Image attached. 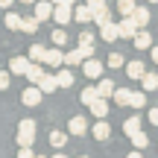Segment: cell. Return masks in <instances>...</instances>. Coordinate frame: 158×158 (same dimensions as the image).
Returning a JSON list of instances; mask_svg holds the SVG:
<instances>
[{
    "label": "cell",
    "instance_id": "e0dca14e",
    "mask_svg": "<svg viewBox=\"0 0 158 158\" xmlns=\"http://www.w3.org/2000/svg\"><path fill=\"white\" fill-rule=\"evenodd\" d=\"M27 79H29L32 85H38L41 79H44V68H41L38 62H32V64H29V70H27Z\"/></svg>",
    "mask_w": 158,
    "mask_h": 158
},
{
    "label": "cell",
    "instance_id": "4316f807",
    "mask_svg": "<svg viewBox=\"0 0 158 158\" xmlns=\"http://www.w3.org/2000/svg\"><path fill=\"white\" fill-rule=\"evenodd\" d=\"M56 79H59V88H70V85H73V73H70L68 68H62V70H59Z\"/></svg>",
    "mask_w": 158,
    "mask_h": 158
},
{
    "label": "cell",
    "instance_id": "30bf717a",
    "mask_svg": "<svg viewBox=\"0 0 158 158\" xmlns=\"http://www.w3.org/2000/svg\"><path fill=\"white\" fill-rule=\"evenodd\" d=\"M73 21H76V23H94V12H91L88 3H85V6H76V9H73Z\"/></svg>",
    "mask_w": 158,
    "mask_h": 158
},
{
    "label": "cell",
    "instance_id": "484cf974",
    "mask_svg": "<svg viewBox=\"0 0 158 158\" xmlns=\"http://www.w3.org/2000/svg\"><path fill=\"white\" fill-rule=\"evenodd\" d=\"M97 97H100V91H97V88H91V85H88V88H85L82 94H79V102H82V106H91V102H94Z\"/></svg>",
    "mask_w": 158,
    "mask_h": 158
},
{
    "label": "cell",
    "instance_id": "7dc6e473",
    "mask_svg": "<svg viewBox=\"0 0 158 158\" xmlns=\"http://www.w3.org/2000/svg\"><path fill=\"white\" fill-rule=\"evenodd\" d=\"M35 158H47V155H35Z\"/></svg>",
    "mask_w": 158,
    "mask_h": 158
},
{
    "label": "cell",
    "instance_id": "1f68e13d",
    "mask_svg": "<svg viewBox=\"0 0 158 158\" xmlns=\"http://www.w3.org/2000/svg\"><path fill=\"white\" fill-rule=\"evenodd\" d=\"M91 12H94V23H97V27H102V23L111 18V15H108V6H102V9H91Z\"/></svg>",
    "mask_w": 158,
    "mask_h": 158
},
{
    "label": "cell",
    "instance_id": "74e56055",
    "mask_svg": "<svg viewBox=\"0 0 158 158\" xmlns=\"http://www.w3.org/2000/svg\"><path fill=\"white\" fill-rule=\"evenodd\" d=\"M18 158H35V155H32L29 147H21V149H18Z\"/></svg>",
    "mask_w": 158,
    "mask_h": 158
},
{
    "label": "cell",
    "instance_id": "6da1fadb",
    "mask_svg": "<svg viewBox=\"0 0 158 158\" xmlns=\"http://www.w3.org/2000/svg\"><path fill=\"white\" fill-rule=\"evenodd\" d=\"M32 141H35V120H21L18 123V143L21 147H32Z\"/></svg>",
    "mask_w": 158,
    "mask_h": 158
},
{
    "label": "cell",
    "instance_id": "ba28073f",
    "mask_svg": "<svg viewBox=\"0 0 158 158\" xmlns=\"http://www.w3.org/2000/svg\"><path fill=\"white\" fill-rule=\"evenodd\" d=\"M94 41H97V38H94V32H88V29L79 35V50L85 53V59H91V56H94V47H97Z\"/></svg>",
    "mask_w": 158,
    "mask_h": 158
},
{
    "label": "cell",
    "instance_id": "603a6c76",
    "mask_svg": "<svg viewBox=\"0 0 158 158\" xmlns=\"http://www.w3.org/2000/svg\"><path fill=\"white\" fill-rule=\"evenodd\" d=\"M132 18L138 21V27H147V23H149V9H147V6H138V9L132 12Z\"/></svg>",
    "mask_w": 158,
    "mask_h": 158
},
{
    "label": "cell",
    "instance_id": "f1b7e54d",
    "mask_svg": "<svg viewBox=\"0 0 158 158\" xmlns=\"http://www.w3.org/2000/svg\"><path fill=\"white\" fill-rule=\"evenodd\" d=\"M132 108H143L147 106V91H132Z\"/></svg>",
    "mask_w": 158,
    "mask_h": 158
},
{
    "label": "cell",
    "instance_id": "7c38bea8",
    "mask_svg": "<svg viewBox=\"0 0 158 158\" xmlns=\"http://www.w3.org/2000/svg\"><path fill=\"white\" fill-rule=\"evenodd\" d=\"M91 135H94L97 141H106V138L111 135V126L106 123V117H100V120H97V126H94V129H91Z\"/></svg>",
    "mask_w": 158,
    "mask_h": 158
},
{
    "label": "cell",
    "instance_id": "9c48e42d",
    "mask_svg": "<svg viewBox=\"0 0 158 158\" xmlns=\"http://www.w3.org/2000/svg\"><path fill=\"white\" fill-rule=\"evenodd\" d=\"M29 64H32V59H23V56H15V59H12V62H9V70H12V73H18V76H27Z\"/></svg>",
    "mask_w": 158,
    "mask_h": 158
},
{
    "label": "cell",
    "instance_id": "9a60e30c",
    "mask_svg": "<svg viewBox=\"0 0 158 158\" xmlns=\"http://www.w3.org/2000/svg\"><path fill=\"white\" fill-rule=\"evenodd\" d=\"M44 64H50V68H59V64H64V53L59 50H47V56H44Z\"/></svg>",
    "mask_w": 158,
    "mask_h": 158
},
{
    "label": "cell",
    "instance_id": "3957f363",
    "mask_svg": "<svg viewBox=\"0 0 158 158\" xmlns=\"http://www.w3.org/2000/svg\"><path fill=\"white\" fill-rule=\"evenodd\" d=\"M41 97H44L41 85H29V88H27V91L21 94V102H23V106H29V108H32V106H38V102H41Z\"/></svg>",
    "mask_w": 158,
    "mask_h": 158
},
{
    "label": "cell",
    "instance_id": "8d00e7d4",
    "mask_svg": "<svg viewBox=\"0 0 158 158\" xmlns=\"http://www.w3.org/2000/svg\"><path fill=\"white\" fill-rule=\"evenodd\" d=\"M6 88H9V73L0 70V91H6Z\"/></svg>",
    "mask_w": 158,
    "mask_h": 158
},
{
    "label": "cell",
    "instance_id": "83f0119b",
    "mask_svg": "<svg viewBox=\"0 0 158 158\" xmlns=\"http://www.w3.org/2000/svg\"><path fill=\"white\" fill-rule=\"evenodd\" d=\"M141 85H143V91H155L158 88V73H143V79H141Z\"/></svg>",
    "mask_w": 158,
    "mask_h": 158
},
{
    "label": "cell",
    "instance_id": "d6986e66",
    "mask_svg": "<svg viewBox=\"0 0 158 158\" xmlns=\"http://www.w3.org/2000/svg\"><path fill=\"white\" fill-rule=\"evenodd\" d=\"M41 91H44V94H53V91H59V79L56 76H50V73H44V79H41Z\"/></svg>",
    "mask_w": 158,
    "mask_h": 158
},
{
    "label": "cell",
    "instance_id": "681fc988",
    "mask_svg": "<svg viewBox=\"0 0 158 158\" xmlns=\"http://www.w3.org/2000/svg\"><path fill=\"white\" fill-rule=\"evenodd\" d=\"M82 158H88V155H82Z\"/></svg>",
    "mask_w": 158,
    "mask_h": 158
},
{
    "label": "cell",
    "instance_id": "5bb4252c",
    "mask_svg": "<svg viewBox=\"0 0 158 158\" xmlns=\"http://www.w3.org/2000/svg\"><path fill=\"white\" fill-rule=\"evenodd\" d=\"M68 132H70V135H85V132H88V120H85V117H73L68 123Z\"/></svg>",
    "mask_w": 158,
    "mask_h": 158
},
{
    "label": "cell",
    "instance_id": "f35d334b",
    "mask_svg": "<svg viewBox=\"0 0 158 158\" xmlns=\"http://www.w3.org/2000/svg\"><path fill=\"white\" fill-rule=\"evenodd\" d=\"M149 123L158 126V108H149Z\"/></svg>",
    "mask_w": 158,
    "mask_h": 158
},
{
    "label": "cell",
    "instance_id": "bcb514c9",
    "mask_svg": "<svg viewBox=\"0 0 158 158\" xmlns=\"http://www.w3.org/2000/svg\"><path fill=\"white\" fill-rule=\"evenodd\" d=\"M53 158H68V155H64V152H59V155H53Z\"/></svg>",
    "mask_w": 158,
    "mask_h": 158
},
{
    "label": "cell",
    "instance_id": "e575fe53",
    "mask_svg": "<svg viewBox=\"0 0 158 158\" xmlns=\"http://www.w3.org/2000/svg\"><path fill=\"white\" fill-rule=\"evenodd\" d=\"M50 38H53V44H59V47H64V44H68V32H64V29H56Z\"/></svg>",
    "mask_w": 158,
    "mask_h": 158
},
{
    "label": "cell",
    "instance_id": "7a4b0ae2",
    "mask_svg": "<svg viewBox=\"0 0 158 158\" xmlns=\"http://www.w3.org/2000/svg\"><path fill=\"white\" fill-rule=\"evenodd\" d=\"M53 21H56L59 27H64L68 21H73V6H70V3H56V9H53Z\"/></svg>",
    "mask_w": 158,
    "mask_h": 158
},
{
    "label": "cell",
    "instance_id": "60d3db41",
    "mask_svg": "<svg viewBox=\"0 0 158 158\" xmlns=\"http://www.w3.org/2000/svg\"><path fill=\"white\" fill-rule=\"evenodd\" d=\"M12 3H15V0H0V9H9Z\"/></svg>",
    "mask_w": 158,
    "mask_h": 158
},
{
    "label": "cell",
    "instance_id": "44dd1931",
    "mask_svg": "<svg viewBox=\"0 0 158 158\" xmlns=\"http://www.w3.org/2000/svg\"><path fill=\"white\" fill-rule=\"evenodd\" d=\"M82 62H85V53L79 50H70V53H64V64H79V68H82Z\"/></svg>",
    "mask_w": 158,
    "mask_h": 158
},
{
    "label": "cell",
    "instance_id": "cb8c5ba5",
    "mask_svg": "<svg viewBox=\"0 0 158 158\" xmlns=\"http://www.w3.org/2000/svg\"><path fill=\"white\" fill-rule=\"evenodd\" d=\"M111 100L117 102V106H129V102H132V91H126V88H117Z\"/></svg>",
    "mask_w": 158,
    "mask_h": 158
},
{
    "label": "cell",
    "instance_id": "f546056e",
    "mask_svg": "<svg viewBox=\"0 0 158 158\" xmlns=\"http://www.w3.org/2000/svg\"><path fill=\"white\" fill-rule=\"evenodd\" d=\"M135 9H138L135 0H117V12H120V15H132Z\"/></svg>",
    "mask_w": 158,
    "mask_h": 158
},
{
    "label": "cell",
    "instance_id": "7402d4cb",
    "mask_svg": "<svg viewBox=\"0 0 158 158\" xmlns=\"http://www.w3.org/2000/svg\"><path fill=\"white\" fill-rule=\"evenodd\" d=\"M97 91H100V97H106V100H108V97H114V91H117V88H114V82H111V79H100Z\"/></svg>",
    "mask_w": 158,
    "mask_h": 158
},
{
    "label": "cell",
    "instance_id": "836d02e7",
    "mask_svg": "<svg viewBox=\"0 0 158 158\" xmlns=\"http://www.w3.org/2000/svg\"><path fill=\"white\" fill-rule=\"evenodd\" d=\"M64 141H68V138H64V132H59V129H53V132H50V143H53L56 149H62V147H64Z\"/></svg>",
    "mask_w": 158,
    "mask_h": 158
},
{
    "label": "cell",
    "instance_id": "5b68a950",
    "mask_svg": "<svg viewBox=\"0 0 158 158\" xmlns=\"http://www.w3.org/2000/svg\"><path fill=\"white\" fill-rule=\"evenodd\" d=\"M82 73L88 76V79H100L102 76V62H97L94 56L85 59V62H82Z\"/></svg>",
    "mask_w": 158,
    "mask_h": 158
},
{
    "label": "cell",
    "instance_id": "7bdbcfd3",
    "mask_svg": "<svg viewBox=\"0 0 158 158\" xmlns=\"http://www.w3.org/2000/svg\"><path fill=\"white\" fill-rule=\"evenodd\" d=\"M152 62L158 64V47H152Z\"/></svg>",
    "mask_w": 158,
    "mask_h": 158
},
{
    "label": "cell",
    "instance_id": "4fadbf2b",
    "mask_svg": "<svg viewBox=\"0 0 158 158\" xmlns=\"http://www.w3.org/2000/svg\"><path fill=\"white\" fill-rule=\"evenodd\" d=\"M91 114H94V117H106V114H108V102H106V97H97V100L94 102H91Z\"/></svg>",
    "mask_w": 158,
    "mask_h": 158
},
{
    "label": "cell",
    "instance_id": "b9f144b4",
    "mask_svg": "<svg viewBox=\"0 0 158 158\" xmlns=\"http://www.w3.org/2000/svg\"><path fill=\"white\" fill-rule=\"evenodd\" d=\"M126 158H143V155H141V149H135V152H129Z\"/></svg>",
    "mask_w": 158,
    "mask_h": 158
},
{
    "label": "cell",
    "instance_id": "ac0fdd59",
    "mask_svg": "<svg viewBox=\"0 0 158 158\" xmlns=\"http://www.w3.org/2000/svg\"><path fill=\"white\" fill-rule=\"evenodd\" d=\"M143 73H147L143 70V62H129L126 64V76L129 79H143Z\"/></svg>",
    "mask_w": 158,
    "mask_h": 158
},
{
    "label": "cell",
    "instance_id": "52a82bcc",
    "mask_svg": "<svg viewBox=\"0 0 158 158\" xmlns=\"http://www.w3.org/2000/svg\"><path fill=\"white\" fill-rule=\"evenodd\" d=\"M138 35V21L132 15H123V21H120V38H135Z\"/></svg>",
    "mask_w": 158,
    "mask_h": 158
},
{
    "label": "cell",
    "instance_id": "4dcf8cb0",
    "mask_svg": "<svg viewBox=\"0 0 158 158\" xmlns=\"http://www.w3.org/2000/svg\"><path fill=\"white\" fill-rule=\"evenodd\" d=\"M21 21H23V18H21V15H15V12H9V15L3 18L6 29H21Z\"/></svg>",
    "mask_w": 158,
    "mask_h": 158
},
{
    "label": "cell",
    "instance_id": "ab89813d",
    "mask_svg": "<svg viewBox=\"0 0 158 158\" xmlns=\"http://www.w3.org/2000/svg\"><path fill=\"white\" fill-rule=\"evenodd\" d=\"M88 6H91V9H102V6H106V0H88Z\"/></svg>",
    "mask_w": 158,
    "mask_h": 158
},
{
    "label": "cell",
    "instance_id": "8fae6325",
    "mask_svg": "<svg viewBox=\"0 0 158 158\" xmlns=\"http://www.w3.org/2000/svg\"><path fill=\"white\" fill-rule=\"evenodd\" d=\"M132 44H135L138 50H149V47H152V35H149L147 29H138V35L132 38Z\"/></svg>",
    "mask_w": 158,
    "mask_h": 158
},
{
    "label": "cell",
    "instance_id": "d590c367",
    "mask_svg": "<svg viewBox=\"0 0 158 158\" xmlns=\"http://www.w3.org/2000/svg\"><path fill=\"white\" fill-rule=\"evenodd\" d=\"M108 68H123V56H120V53H111V56H108Z\"/></svg>",
    "mask_w": 158,
    "mask_h": 158
},
{
    "label": "cell",
    "instance_id": "277c9868",
    "mask_svg": "<svg viewBox=\"0 0 158 158\" xmlns=\"http://www.w3.org/2000/svg\"><path fill=\"white\" fill-rule=\"evenodd\" d=\"M100 38H102V41H108V44H111V41H117V38H120V23L106 21V23L100 27Z\"/></svg>",
    "mask_w": 158,
    "mask_h": 158
},
{
    "label": "cell",
    "instance_id": "d4e9b609",
    "mask_svg": "<svg viewBox=\"0 0 158 158\" xmlns=\"http://www.w3.org/2000/svg\"><path fill=\"white\" fill-rule=\"evenodd\" d=\"M129 141H132V147H135V149H147L149 138H147V132H135V135H129Z\"/></svg>",
    "mask_w": 158,
    "mask_h": 158
},
{
    "label": "cell",
    "instance_id": "8992f818",
    "mask_svg": "<svg viewBox=\"0 0 158 158\" xmlns=\"http://www.w3.org/2000/svg\"><path fill=\"white\" fill-rule=\"evenodd\" d=\"M53 9H56L53 0H35V18H38V21H50Z\"/></svg>",
    "mask_w": 158,
    "mask_h": 158
},
{
    "label": "cell",
    "instance_id": "c3c4849f",
    "mask_svg": "<svg viewBox=\"0 0 158 158\" xmlns=\"http://www.w3.org/2000/svg\"><path fill=\"white\" fill-rule=\"evenodd\" d=\"M149 3H158V0H149Z\"/></svg>",
    "mask_w": 158,
    "mask_h": 158
},
{
    "label": "cell",
    "instance_id": "ee69618b",
    "mask_svg": "<svg viewBox=\"0 0 158 158\" xmlns=\"http://www.w3.org/2000/svg\"><path fill=\"white\" fill-rule=\"evenodd\" d=\"M18 3H27V6H35V0H18Z\"/></svg>",
    "mask_w": 158,
    "mask_h": 158
},
{
    "label": "cell",
    "instance_id": "d6a6232c",
    "mask_svg": "<svg viewBox=\"0 0 158 158\" xmlns=\"http://www.w3.org/2000/svg\"><path fill=\"white\" fill-rule=\"evenodd\" d=\"M44 56H47V50L41 44H32V47H29V59H32V62H44Z\"/></svg>",
    "mask_w": 158,
    "mask_h": 158
},
{
    "label": "cell",
    "instance_id": "ffe728a7",
    "mask_svg": "<svg viewBox=\"0 0 158 158\" xmlns=\"http://www.w3.org/2000/svg\"><path fill=\"white\" fill-rule=\"evenodd\" d=\"M38 27H41V21H38V18H23V21H21V32H27V35L38 32Z\"/></svg>",
    "mask_w": 158,
    "mask_h": 158
},
{
    "label": "cell",
    "instance_id": "f6af8a7d",
    "mask_svg": "<svg viewBox=\"0 0 158 158\" xmlns=\"http://www.w3.org/2000/svg\"><path fill=\"white\" fill-rule=\"evenodd\" d=\"M53 3H70V6H73V0H53Z\"/></svg>",
    "mask_w": 158,
    "mask_h": 158
},
{
    "label": "cell",
    "instance_id": "2e32d148",
    "mask_svg": "<svg viewBox=\"0 0 158 158\" xmlns=\"http://www.w3.org/2000/svg\"><path fill=\"white\" fill-rule=\"evenodd\" d=\"M123 132L126 135H135V132H141V114H132V117L123 120Z\"/></svg>",
    "mask_w": 158,
    "mask_h": 158
}]
</instances>
